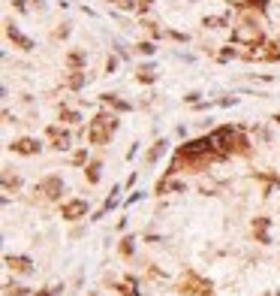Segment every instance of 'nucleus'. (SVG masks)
I'll return each instance as SVG.
<instances>
[{"label":"nucleus","mask_w":280,"mask_h":296,"mask_svg":"<svg viewBox=\"0 0 280 296\" xmlns=\"http://www.w3.org/2000/svg\"><path fill=\"white\" fill-rule=\"evenodd\" d=\"M114 130H117V118H114V115H97V118L91 121V127H88V139H91L94 145H106Z\"/></svg>","instance_id":"obj_1"},{"label":"nucleus","mask_w":280,"mask_h":296,"mask_svg":"<svg viewBox=\"0 0 280 296\" xmlns=\"http://www.w3.org/2000/svg\"><path fill=\"white\" fill-rule=\"evenodd\" d=\"M181 293H190V296H211L214 287H211V281L199 278L196 272H187V275H181Z\"/></svg>","instance_id":"obj_2"},{"label":"nucleus","mask_w":280,"mask_h":296,"mask_svg":"<svg viewBox=\"0 0 280 296\" xmlns=\"http://www.w3.org/2000/svg\"><path fill=\"white\" fill-rule=\"evenodd\" d=\"M232 43H247L250 49H256V46L262 43V30H259V24H253V18H247L244 27L232 30Z\"/></svg>","instance_id":"obj_3"},{"label":"nucleus","mask_w":280,"mask_h":296,"mask_svg":"<svg viewBox=\"0 0 280 296\" xmlns=\"http://www.w3.org/2000/svg\"><path fill=\"white\" fill-rule=\"evenodd\" d=\"M211 139H214V148H217L220 154H232L235 151V142H238V133L232 127H217L211 133Z\"/></svg>","instance_id":"obj_4"},{"label":"nucleus","mask_w":280,"mask_h":296,"mask_svg":"<svg viewBox=\"0 0 280 296\" xmlns=\"http://www.w3.org/2000/svg\"><path fill=\"white\" fill-rule=\"evenodd\" d=\"M36 194H43L46 200H57L60 194H63V178L60 175H49V178H43L36 184Z\"/></svg>","instance_id":"obj_5"},{"label":"nucleus","mask_w":280,"mask_h":296,"mask_svg":"<svg viewBox=\"0 0 280 296\" xmlns=\"http://www.w3.org/2000/svg\"><path fill=\"white\" fill-rule=\"evenodd\" d=\"M88 215V203L85 200H69L63 203V218L66 221H78V218H85Z\"/></svg>","instance_id":"obj_6"},{"label":"nucleus","mask_w":280,"mask_h":296,"mask_svg":"<svg viewBox=\"0 0 280 296\" xmlns=\"http://www.w3.org/2000/svg\"><path fill=\"white\" fill-rule=\"evenodd\" d=\"M49 142H52V148H69V133L66 130H60V127H49Z\"/></svg>","instance_id":"obj_7"},{"label":"nucleus","mask_w":280,"mask_h":296,"mask_svg":"<svg viewBox=\"0 0 280 296\" xmlns=\"http://www.w3.org/2000/svg\"><path fill=\"white\" fill-rule=\"evenodd\" d=\"M12 151L15 154H39V142L36 139H15L12 142Z\"/></svg>","instance_id":"obj_8"},{"label":"nucleus","mask_w":280,"mask_h":296,"mask_svg":"<svg viewBox=\"0 0 280 296\" xmlns=\"http://www.w3.org/2000/svg\"><path fill=\"white\" fill-rule=\"evenodd\" d=\"M6 266H9L12 272H18V275H30V272H33V266H30L27 257H6Z\"/></svg>","instance_id":"obj_9"},{"label":"nucleus","mask_w":280,"mask_h":296,"mask_svg":"<svg viewBox=\"0 0 280 296\" xmlns=\"http://www.w3.org/2000/svg\"><path fill=\"white\" fill-rule=\"evenodd\" d=\"M268 224H271L268 218H256V221H253V233H256V242H262V245H268V242H271V236H268Z\"/></svg>","instance_id":"obj_10"},{"label":"nucleus","mask_w":280,"mask_h":296,"mask_svg":"<svg viewBox=\"0 0 280 296\" xmlns=\"http://www.w3.org/2000/svg\"><path fill=\"white\" fill-rule=\"evenodd\" d=\"M6 30H9V40H12V43H15V46H21V49H24V52H30V49H33V40H27V36H21V33H18V30H15V24H9V27H6Z\"/></svg>","instance_id":"obj_11"},{"label":"nucleus","mask_w":280,"mask_h":296,"mask_svg":"<svg viewBox=\"0 0 280 296\" xmlns=\"http://www.w3.org/2000/svg\"><path fill=\"white\" fill-rule=\"evenodd\" d=\"M103 103H109V106H114L117 112H130V103H124V100H117V97H112V94H106L103 97Z\"/></svg>","instance_id":"obj_12"},{"label":"nucleus","mask_w":280,"mask_h":296,"mask_svg":"<svg viewBox=\"0 0 280 296\" xmlns=\"http://www.w3.org/2000/svg\"><path fill=\"white\" fill-rule=\"evenodd\" d=\"M117 290H121L124 296H142V290H136V281L133 278H127L124 284H117Z\"/></svg>","instance_id":"obj_13"},{"label":"nucleus","mask_w":280,"mask_h":296,"mask_svg":"<svg viewBox=\"0 0 280 296\" xmlns=\"http://www.w3.org/2000/svg\"><path fill=\"white\" fill-rule=\"evenodd\" d=\"M136 79L148 85V82H154V79H157V73H154V67H142V70L136 73Z\"/></svg>","instance_id":"obj_14"},{"label":"nucleus","mask_w":280,"mask_h":296,"mask_svg":"<svg viewBox=\"0 0 280 296\" xmlns=\"http://www.w3.org/2000/svg\"><path fill=\"white\" fill-rule=\"evenodd\" d=\"M66 85H69L72 91H78V88H82V85H85V76H82V73H78V70H75V73H72V76H69V82H66Z\"/></svg>","instance_id":"obj_15"},{"label":"nucleus","mask_w":280,"mask_h":296,"mask_svg":"<svg viewBox=\"0 0 280 296\" xmlns=\"http://www.w3.org/2000/svg\"><path fill=\"white\" fill-rule=\"evenodd\" d=\"M66 64H69L72 70H78V67H82V64H85V55H82V52H72V55L66 58Z\"/></svg>","instance_id":"obj_16"},{"label":"nucleus","mask_w":280,"mask_h":296,"mask_svg":"<svg viewBox=\"0 0 280 296\" xmlns=\"http://www.w3.org/2000/svg\"><path fill=\"white\" fill-rule=\"evenodd\" d=\"M85 175H88V181H91V184H97V181H100V163H91Z\"/></svg>","instance_id":"obj_17"},{"label":"nucleus","mask_w":280,"mask_h":296,"mask_svg":"<svg viewBox=\"0 0 280 296\" xmlns=\"http://www.w3.org/2000/svg\"><path fill=\"white\" fill-rule=\"evenodd\" d=\"M163 148H166V142H157V145H154V148H151V151H148V160H151V163H154V160H157V157H160V154H163Z\"/></svg>","instance_id":"obj_18"},{"label":"nucleus","mask_w":280,"mask_h":296,"mask_svg":"<svg viewBox=\"0 0 280 296\" xmlns=\"http://www.w3.org/2000/svg\"><path fill=\"white\" fill-rule=\"evenodd\" d=\"M60 121H66V124H75V121H78V115H75V112H69V109H63V112H60Z\"/></svg>","instance_id":"obj_19"},{"label":"nucleus","mask_w":280,"mask_h":296,"mask_svg":"<svg viewBox=\"0 0 280 296\" xmlns=\"http://www.w3.org/2000/svg\"><path fill=\"white\" fill-rule=\"evenodd\" d=\"M226 18H205V27H223Z\"/></svg>","instance_id":"obj_20"},{"label":"nucleus","mask_w":280,"mask_h":296,"mask_svg":"<svg viewBox=\"0 0 280 296\" xmlns=\"http://www.w3.org/2000/svg\"><path fill=\"white\" fill-rule=\"evenodd\" d=\"M121 254H127V257L133 254V239H124V242H121Z\"/></svg>","instance_id":"obj_21"},{"label":"nucleus","mask_w":280,"mask_h":296,"mask_svg":"<svg viewBox=\"0 0 280 296\" xmlns=\"http://www.w3.org/2000/svg\"><path fill=\"white\" fill-rule=\"evenodd\" d=\"M151 3H154V0H139L136 9H139V12H148V9H151Z\"/></svg>","instance_id":"obj_22"},{"label":"nucleus","mask_w":280,"mask_h":296,"mask_svg":"<svg viewBox=\"0 0 280 296\" xmlns=\"http://www.w3.org/2000/svg\"><path fill=\"white\" fill-rule=\"evenodd\" d=\"M114 3L121 6V9H133V6H136V0H114Z\"/></svg>","instance_id":"obj_23"},{"label":"nucleus","mask_w":280,"mask_h":296,"mask_svg":"<svg viewBox=\"0 0 280 296\" xmlns=\"http://www.w3.org/2000/svg\"><path fill=\"white\" fill-rule=\"evenodd\" d=\"M60 293V287H46L43 293H36V296H57Z\"/></svg>","instance_id":"obj_24"},{"label":"nucleus","mask_w":280,"mask_h":296,"mask_svg":"<svg viewBox=\"0 0 280 296\" xmlns=\"http://www.w3.org/2000/svg\"><path fill=\"white\" fill-rule=\"evenodd\" d=\"M136 49H139V52H142V55H151V52H154V46H151V43H139V46H136Z\"/></svg>","instance_id":"obj_25"},{"label":"nucleus","mask_w":280,"mask_h":296,"mask_svg":"<svg viewBox=\"0 0 280 296\" xmlns=\"http://www.w3.org/2000/svg\"><path fill=\"white\" fill-rule=\"evenodd\" d=\"M247 6H256V9H265V0H244Z\"/></svg>","instance_id":"obj_26"},{"label":"nucleus","mask_w":280,"mask_h":296,"mask_svg":"<svg viewBox=\"0 0 280 296\" xmlns=\"http://www.w3.org/2000/svg\"><path fill=\"white\" fill-rule=\"evenodd\" d=\"M232 55H235V49H223V52H220V61H229Z\"/></svg>","instance_id":"obj_27"},{"label":"nucleus","mask_w":280,"mask_h":296,"mask_svg":"<svg viewBox=\"0 0 280 296\" xmlns=\"http://www.w3.org/2000/svg\"><path fill=\"white\" fill-rule=\"evenodd\" d=\"M9 296H27V290H21V287H15V290H12Z\"/></svg>","instance_id":"obj_28"},{"label":"nucleus","mask_w":280,"mask_h":296,"mask_svg":"<svg viewBox=\"0 0 280 296\" xmlns=\"http://www.w3.org/2000/svg\"><path fill=\"white\" fill-rule=\"evenodd\" d=\"M265 296H280V290H271V293H265Z\"/></svg>","instance_id":"obj_29"},{"label":"nucleus","mask_w":280,"mask_h":296,"mask_svg":"<svg viewBox=\"0 0 280 296\" xmlns=\"http://www.w3.org/2000/svg\"><path fill=\"white\" fill-rule=\"evenodd\" d=\"M277 121H280V115H277Z\"/></svg>","instance_id":"obj_30"}]
</instances>
